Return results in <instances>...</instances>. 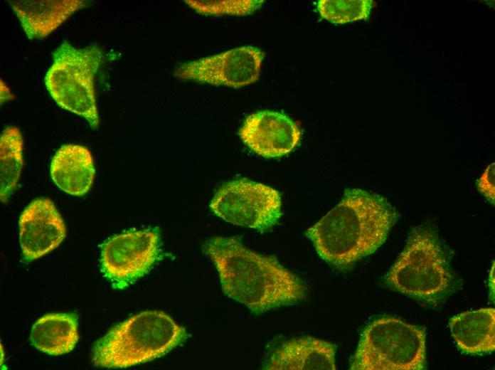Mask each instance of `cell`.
I'll return each mask as SVG.
<instances>
[{"mask_svg":"<svg viewBox=\"0 0 495 370\" xmlns=\"http://www.w3.org/2000/svg\"><path fill=\"white\" fill-rule=\"evenodd\" d=\"M159 253L157 228L127 231L102 244L101 271L115 287L124 288L149 273Z\"/></svg>","mask_w":495,"mask_h":370,"instance_id":"ba28073f","label":"cell"},{"mask_svg":"<svg viewBox=\"0 0 495 370\" xmlns=\"http://www.w3.org/2000/svg\"><path fill=\"white\" fill-rule=\"evenodd\" d=\"M210 208L228 223L260 232L270 230L282 215L279 192L246 179L223 184L214 195Z\"/></svg>","mask_w":495,"mask_h":370,"instance_id":"52a82bcc","label":"cell"},{"mask_svg":"<svg viewBox=\"0 0 495 370\" xmlns=\"http://www.w3.org/2000/svg\"><path fill=\"white\" fill-rule=\"evenodd\" d=\"M19 242L23 259L28 263L56 248L66 236L64 221L51 200L31 202L19 218Z\"/></svg>","mask_w":495,"mask_h":370,"instance_id":"8fae6325","label":"cell"},{"mask_svg":"<svg viewBox=\"0 0 495 370\" xmlns=\"http://www.w3.org/2000/svg\"><path fill=\"white\" fill-rule=\"evenodd\" d=\"M426 366L425 328L392 317L378 318L363 330L352 370H422Z\"/></svg>","mask_w":495,"mask_h":370,"instance_id":"5b68a950","label":"cell"},{"mask_svg":"<svg viewBox=\"0 0 495 370\" xmlns=\"http://www.w3.org/2000/svg\"><path fill=\"white\" fill-rule=\"evenodd\" d=\"M239 135L255 153L266 158H276L290 153L298 145L302 132L287 115L262 110L247 117Z\"/></svg>","mask_w":495,"mask_h":370,"instance_id":"30bf717a","label":"cell"},{"mask_svg":"<svg viewBox=\"0 0 495 370\" xmlns=\"http://www.w3.org/2000/svg\"><path fill=\"white\" fill-rule=\"evenodd\" d=\"M494 163H491L486 168L477 182L479 191L493 205H494Z\"/></svg>","mask_w":495,"mask_h":370,"instance_id":"ffe728a7","label":"cell"},{"mask_svg":"<svg viewBox=\"0 0 495 370\" xmlns=\"http://www.w3.org/2000/svg\"><path fill=\"white\" fill-rule=\"evenodd\" d=\"M1 103L2 101L3 102L6 100H8L10 99V97H12L11 92H9V88L5 85L2 80H1Z\"/></svg>","mask_w":495,"mask_h":370,"instance_id":"44dd1931","label":"cell"},{"mask_svg":"<svg viewBox=\"0 0 495 370\" xmlns=\"http://www.w3.org/2000/svg\"><path fill=\"white\" fill-rule=\"evenodd\" d=\"M23 164L21 133L16 127H6L0 137V198L3 203L15 190Z\"/></svg>","mask_w":495,"mask_h":370,"instance_id":"e0dca14e","label":"cell"},{"mask_svg":"<svg viewBox=\"0 0 495 370\" xmlns=\"http://www.w3.org/2000/svg\"><path fill=\"white\" fill-rule=\"evenodd\" d=\"M264 52L254 46L235 48L221 53L178 65L174 75L179 79L239 88L259 78Z\"/></svg>","mask_w":495,"mask_h":370,"instance_id":"9c48e42d","label":"cell"},{"mask_svg":"<svg viewBox=\"0 0 495 370\" xmlns=\"http://www.w3.org/2000/svg\"><path fill=\"white\" fill-rule=\"evenodd\" d=\"M188 337L186 329L159 311L139 313L110 329L93 347L97 366L127 368L160 357Z\"/></svg>","mask_w":495,"mask_h":370,"instance_id":"277c9868","label":"cell"},{"mask_svg":"<svg viewBox=\"0 0 495 370\" xmlns=\"http://www.w3.org/2000/svg\"><path fill=\"white\" fill-rule=\"evenodd\" d=\"M29 39L48 36L75 11L87 6L85 0L7 1Z\"/></svg>","mask_w":495,"mask_h":370,"instance_id":"7c38bea8","label":"cell"},{"mask_svg":"<svg viewBox=\"0 0 495 370\" xmlns=\"http://www.w3.org/2000/svg\"><path fill=\"white\" fill-rule=\"evenodd\" d=\"M203 249L216 267L224 293L255 313L306 297V286L296 275L274 257L254 252L235 238H211Z\"/></svg>","mask_w":495,"mask_h":370,"instance_id":"7a4b0ae2","label":"cell"},{"mask_svg":"<svg viewBox=\"0 0 495 370\" xmlns=\"http://www.w3.org/2000/svg\"><path fill=\"white\" fill-rule=\"evenodd\" d=\"M373 1L372 0H320L317 10L320 16L336 24L368 21Z\"/></svg>","mask_w":495,"mask_h":370,"instance_id":"ac0fdd59","label":"cell"},{"mask_svg":"<svg viewBox=\"0 0 495 370\" xmlns=\"http://www.w3.org/2000/svg\"><path fill=\"white\" fill-rule=\"evenodd\" d=\"M102 58L97 45L77 48L64 41L53 53V63L44 78L55 103L85 118L93 130L100 123L95 78Z\"/></svg>","mask_w":495,"mask_h":370,"instance_id":"8992f818","label":"cell"},{"mask_svg":"<svg viewBox=\"0 0 495 370\" xmlns=\"http://www.w3.org/2000/svg\"><path fill=\"white\" fill-rule=\"evenodd\" d=\"M184 1L196 12L211 16L250 14L259 9L264 2L262 0Z\"/></svg>","mask_w":495,"mask_h":370,"instance_id":"d6986e66","label":"cell"},{"mask_svg":"<svg viewBox=\"0 0 495 370\" xmlns=\"http://www.w3.org/2000/svg\"><path fill=\"white\" fill-rule=\"evenodd\" d=\"M266 369H336V346L329 342L303 337L282 342L270 354Z\"/></svg>","mask_w":495,"mask_h":370,"instance_id":"4fadbf2b","label":"cell"},{"mask_svg":"<svg viewBox=\"0 0 495 370\" xmlns=\"http://www.w3.org/2000/svg\"><path fill=\"white\" fill-rule=\"evenodd\" d=\"M385 284L422 303L437 306L455 287L449 258L437 231L429 225L414 228L385 278Z\"/></svg>","mask_w":495,"mask_h":370,"instance_id":"3957f363","label":"cell"},{"mask_svg":"<svg viewBox=\"0 0 495 370\" xmlns=\"http://www.w3.org/2000/svg\"><path fill=\"white\" fill-rule=\"evenodd\" d=\"M78 316L75 313H50L33 325L30 340L38 350L52 356L71 352L78 341Z\"/></svg>","mask_w":495,"mask_h":370,"instance_id":"2e32d148","label":"cell"},{"mask_svg":"<svg viewBox=\"0 0 495 370\" xmlns=\"http://www.w3.org/2000/svg\"><path fill=\"white\" fill-rule=\"evenodd\" d=\"M398 218L396 209L383 196L348 189L306 236L325 262L344 270L376 252Z\"/></svg>","mask_w":495,"mask_h":370,"instance_id":"6da1fadb","label":"cell"},{"mask_svg":"<svg viewBox=\"0 0 495 370\" xmlns=\"http://www.w3.org/2000/svg\"><path fill=\"white\" fill-rule=\"evenodd\" d=\"M451 334L465 354L481 355L495 349V310L480 308L454 315L449 319Z\"/></svg>","mask_w":495,"mask_h":370,"instance_id":"9a60e30c","label":"cell"},{"mask_svg":"<svg viewBox=\"0 0 495 370\" xmlns=\"http://www.w3.org/2000/svg\"><path fill=\"white\" fill-rule=\"evenodd\" d=\"M50 173L53 181L63 191L82 196L90 190L94 181L92 154L80 144H63L52 158Z\"/></svg>","mask_w":495,"mask_h":370,"instance_id":"5bb4252c","label":"cell"}]
</instances>
